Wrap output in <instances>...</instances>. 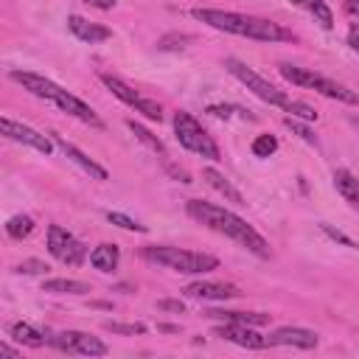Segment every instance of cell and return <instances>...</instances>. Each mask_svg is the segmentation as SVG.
Returning <instances> with one entry per match:
<instances>
[{
	"mask_svg": "<svg viewBox=\"0 0 359 359\" xmlns=\"http://www.w3.org/2000/svg\"><path fill=\"white\" fill-rule=\"evenodd\" d=\"M185 210H188L191 219H196L199 224L210 227L213 233H222V236L233 238L236 244H241V247L250 250L252 255L269 258V244H266V238H264L252 224H247V219L236 216L233 210L219 208V205L205 202V199H188V202H185Z\"/></svg>",
	"mask_w": 359,
	"mask_h": 359,
	"instance_id": "6da1fadb",
	"label": "cell"
},
{
	"mask_svg": "<svg viewBox=\"0 0 359 359\" xmlns=\"http://www.w3.org/2000/svg\"><path fill=\"white\" fill-rule=\"evenodd\" d=\"M191 14H194V20L205 22L216 31L236 34V36H247V39H258V42H286V39H292V34L286 28H280L278 22L264 20V17L219 11V8H194Z\"/></svg>",
	"mask_w": 359,
	"mask_h": 359,
	"instance_id": "7a4b0ae2",
	"label": "cell"
},
{
	"mask_svg": "<svg viewBox=\"0 0 359 359\" xmlns=\"http://www.w3.org/2000/svg\"><path fill=\"white\" fill-rule=\"evenodd\" d=\"M8 76H11V81H17L22 90H28L31 95H36V98H45V101L56 104L62 112H67V115L79 118L81 123H90V126H95V129H101V126H104V123H101V118L93 112V107H90V104H84L81 98H76V95H73V93H67L65 87H59L56 81H50V79H45V76H39V73H31V70H11Z\"/></svg>",
	"mask_w": 359,
	"mask_h": 359,
	"instance_id": "3957f363",
	"label": "cell"
},
{
	"mask_svg": "<svg viewBox=\"0 0 359 359\" xmlns=\"http://www.w3.org/2000/svg\"><path fill=\"white\" fill-rule=\"evenodd\" d=\"M143 258L146 261H154L165 269H174V272H185V275H205V272H213L219 266V261L208 252H194V250H182V247H146L143 250Z\"/></svg>",
	"mask_w": 359,
	"mask_h": 359,
	"instance_id": "277c9868",
	"label": "cell"
},
{
	"mask_svg": "<svg viewBox=\"0 0 359 359\" xmlns=\"http://www.w3.org/2000/svg\"><path fill=\"white\" fill-rule=\"evenodd\" d=\"M278 70H280V76H283L286 81H292V84H297V87L314 90V93H320V95H325V98H334V101H342V104H359V95H356L353 90H348L345 84H339V81H334V79H328V76L314 73L311 67H300V65L283 62Z\"/></svg>",
	"mask_w": 359,
	"mask_h": 359,
	"instance_id": "5b68a950",
	"label": "cell"
},
{
	"mask_svg": "<svg viewBox=\"0 0 359 359\" xmlns=\"http://www.w3.org/2000/svg\"><path fill=\"white\" fill-rule=\"evenodd\" d=\"M174 135L180 140L182 149L199 154V157H208V160H222V151L216 146V140L208 135V129L191 115V112H177L174 115Z\"/></svg>",
	"mask_w": 359,
	"mask_h": 359,
	"instance_id": "8992f818",
	"label": "cell"
},
{
	"mask_svg": "<svg viewBox=\"0 0 359 359\" xmlns=\"http://www.w3.org/2000/svg\"><path fill=\"white\" fill-rule=\"evenodd\" d=\"M224 67H227V73L236 76L247 90H252L261 101H266V104H272V107H286V104H289L286 93L278 90L272 81H266L261 73H255L250 65H244V62H238V59L230 56V59H224Z\"/></svg>",
	"mask_w": 359,
	"mask_h": 359,
	"instance_id": "52a82bcc",
	"label": "cell"
},
{
	"mask_svg": "<svg viewBox=\"0 0 359 359\" xmlns=\"http://www.w3.org/2000/svg\"><path fill=\"white\" fill-rule=\"evenodd\" d=\"M101 79V84L115 95V98H121L126 107H132L135 112H140L143 118H149V121H163V107L157 104V101H151V98H146V95H140V93H135L126 81H121L118 76H112V73H101L98 76Z\"/></svg>",
	"mask_w": 359,
	"mask_h": 359,
	"instance_id": "ba28073f",
	"label": "cell"
},
{
	"mask_svg": "<svg viewBox=\"0 0 359 359\" xmlns=\"http://www.w3.org/2000/svg\"><path fill=\"white\" fill-rule=\"evenodd\" d=\"M48 345H53L56 351H65V353H76V356H107L109 353L107 342H101L98 337L84 334V331H59V334H50L48 337Z\"/></svg>",
	"mask_w": 359,
	"mask_h": 359,
	"instance_id": "9c48e42d",
	"label": "cell"
},
{
	"mask_svg": "<svg viewBox=\"0 0 359 359\" xmlns=\"http://www.w3.org/2000/svg\"><path fill=\"white\" fill-rule=\"evenodd\" d=\"M48 252L56 261L70 264V266H79L84 261V244L73 233H67L65 227H59V224H50L48 227Z\"/></svg>",
	"mask_w": 359,
	"mask_h": 359,
	"instance_id": "30bf717a",
	"label": "cell"
},
{
	"mask_svg": "<svg viewBox=\"0 0 359 359\" xmlns=\"http://www.w3.org/2000/svg\"><path fill=\"white\" fill-rule=\"evenodd\" d=\"M0 129H3V135H6L8 140H17V143H22V146H31V149H36V151H42V154H50V151H53V140H50L48 135H42V132H36V129L20 123V121L0 118Z\"/></svg>",
	"mask_w": 359,
	"mask_h": 359,
	"instance_id": "8fae6325",
	"label": "cell"
},
{
	"mask_svg": "<svg viewBox=\"0 0 359 359\" xmlns=\"http://www.w3.org/2000/svg\"><path fill=\"white\" fill-rule=\"evenodd\" d=\"M213 337L227 339V342L241 345V348H250V351L269 348V339L261 337V334L255 331V325H244V323H224V325H216V328H213Z\"/></svg>",
	"mask_w": 359,
	"mask_h": 359,
	"instance_id": "7c38bea8",
	"label": "cell"
},
{
	"mask_svg": "<svg viewBox=\"0 0 359 359\" xmlns=\"http://www.w3.org/2000/svg\"><path fill=\"white\" fill-rule=\"evenodd\" d=\"M266 339H269V348H300V351H311L320 342V337L311 328H300V325H283L272 331Z\"/></svg>",
	"mask_w": 359,
	"mask_h": 359,
	"instance_id": "4fadbf2b",
	"label": "cell"
},
{
	"mask_svg": "<svg viewBox=\"0 0 359 359\" xmlns=\"http://www.w3.org/2000/svg\"><path fill=\"white\" fill-rule=\"evenodd\" d=\"M185 294L194 300H233L238 297V286L233 283H219V280H196L185 286Z\"/></svg>",
	"mask_w": 359,
	"mask_h": 359,
	"instance_id": "5bb4252c",
	"label": "cell"
},
{
	"mask_svg": "<svg viewBox=\"0 0 359 359\" xmlns=\"http://www.w3.org/2000/svg\"><path fill=\"white\" fill-rule=\"evenodd\" d=\"M67 28L73 31L76 39H81V42H87V45H95V42H104V39L112 36V31H109L107 25L90 22V20H84L81 14H70V17H67Z\"/></svg>",
	"mask_w": 359,
	"mask_h": 359,
	"instance_id": "9a60e30c",
	"label": "cell"
},
{
	"mask_svg": "<svg viewBox=\"0 0 359 359\" xmlns=\"http://www.w3.org/2000/svg\"><path fill=\"white\" fill-rule=\"evenodd\" d=\"M53 143H56V146H59V149H62V151H65V154H67V157H70L81 171H87L90 177H95V180H109V174H107V168H104V165H98L93 157H87L79 146H73V143H70V140H65L62 135H56V132H53Z\"/></svg>",
	"mask_w": 359,
	"mask_h": 359,
	"instance_id": "2e32d148",
	"label": "cell"
},
{
	"mask_svg": "<svg viewBox=\"0 0 359 359\" xmlns=\"http://www.w3.org/2000/svg\"><path fill=\"white\" fill-rule=\"evenodd\" d=\"M202 180L210 185V188H216L224 199H230V202H236V205H244V196H241V191L222 174V171H216V168H202Z\"/></svg>",
	"mask_w": 359,
	"mask_h": 359,
	"instance_id": "e0dca14e",
	"label": "cell"
},
{
	"mask_svg": "<svg viewBox=\"0 0 359 359\" xmlns=\"http://www.w3.org/2000/svg\"><path fill=\"white\" fill-rule=\"evenodd\" d=\"M334 188L339 191V196H342L351 208L359 210V180H356L348 168H337V171H334Z\"/></svg>",
	"mask_w": 359,
	"mask_h": 359,
	"instance_id": "ac0fdd59",
	"label": "cell"
},
{
	"mask_svg": "<svg viewBox=\"0 0 359 359\" xmlns=\"http://www.w3.org/2000/svg\"><path fill=\"white\" fill-rule=\"evenodd\" d=\"M208 317L224 320V323H244V325H255V328L269 323V314H264V311H224V309H210Z\"/></svg>",
	"mask_w": 359,
	"mask_h": 359,
	"instance_id": "d6986e66",
	"label": "cell"
},
{
	"mask_svg": "<svg viewBox=\"0 0 359 359\" xmlns=\"http://www.w3.org/2000/svg\"><path fill=\"white\" fill-rule=\"evenodd\" d=\"M42 292H50V294H87L90 283L73 280V278H50V280L42 283Z\"/></svg>",
	"mask_w": 359,
	"mask_h": 359,
	"instance_id": "ffe728a7",
	"label": "cell"
},
{
	"mask_svg": "<svg viewBox=\"0 0 359 359\" xmlns=\"http://www.w3.org/2000/svg\"><path fill=\"white\" fill-rule=\"evenodd\" d=\"M8 334H11V339H17L20 345H28V348H39V345L48 342L45 334L36 331L31 323H11L8 325Z\"/></svg>",
	"mask_w": 359,
	"mask_h": 359,
	"instance_id": "44dd1931",
	"label": "cell"
},
{
	"mask_svg": "<svg viewBox=\"0 0 359 359\" xmlns=\"http://www.w3.org/2000/svg\"><path fill=\"white\" fill-rule=\"evenodd\" d=\"M118 247L115 244H98L93 252H90V264L95 266V269H101V272H112L115 266H118Z\"/></svg>",
	"mask_w": 359,
	"mask_h": 359,
	"instance_id": "7402d4cb",
	"label": "cell"
},
{
	"mask_svg": "<svg viewBox=\"0 0 359 359\" xmlns=\"http://www.w3.org/2000/svg\"><path fill=\"white\" fill-rule=\"evenodd\" d=\"M294 6H300V8H306L323 28H331L334 25V14H331V8L323 3V0H292Z\"/></svg>",
	"mask_w": 359,
	"mask_h": 359,
	"instance_id": "603a6c76",
	"label": "cell"
},
{
	"mask_svg": "<svg viewBox=\"0 0 359 359\" xmlns=\"http://www.w3.org/2000/svg\"><path fill=\"white\" fill-rule=\"evenodd\" d=\"M6 233H8V238L22 241V238H28V236L34 233V219L25 216V213H17V216H11V219L6 222Z\"/></svg>",
	"mask_w": 359,
	"mask_h": 359,
	"instance_id": "cb8c5ba5",
	"label": "cell"
},
{
	"mask_svg": "<svg viewBox=\"0 0 359 359\" xmlns=\"http://www.w3.org/2000/svg\"><path fill=\"white\" fill-rule=\"evenodd\" d=\"M126 126H129V132H132V135H135L140 143H146L151 151H157L160 157H165V146H163V140H160L157 135H151V132H149L143 123H137V121H126Z\"/></svg>",
	"mask_w": 359,
	"mask_h": 359,
	"instance_id": "d4e9b609",
	"label": "cell"
},
{
	"mask_svg": "<svg viewBox=\"0 0 359 359\" xmlns=\"http://www.w3.org/2000/svg\"><path fill=\"white\" fill-rule=\"evenodd\" d=\"M205 112L213 115V118H233V115H241V118H247V121H255V115H250L247 109L233 107V104H210Z\"/></svg>",
	"mask_w": 359,
	"mask_h": 359,
	"instance_id": "484cf974",
	"label": "cell"
},
{
	"mask_svg": "<svg viewBox=\"0 0 359 359\" xmlns=\"http://www.w3.org/2000/svg\"><path fill=\"white\" fill-rule=\"evenodd\" d=\"M275 151H278V137L275 135H258L252 140V154L255 157H269Z\"/></svg>",
	"mask_w": 359,
	"mask_h": 359,
	"instance_id": "4316f807",
	"label": "cell"
},
{
	"mask_svg": "<svg viewBox=\"0 0 359 359\" xmlns=\"http://www.w3.org/2000/svg\"><path fill=\"white\" fill-rule=\"evenodd\" d=\"M107 222H109V224H118V227H123V230H132V233H146V224H140V222H135V219H129V216H123V213H118V210H109V213H107Z\"/></svg>",
	"mask_w": 359,
	"mask_h": 359,
	"instance_id": "83f0119b",
	"label": "cell"
},
{
	"mask_svg": "<svg viewBox=\"0 0 359 359\" xmlns=\"http://www.w3.org/2000/svg\"><path fill=\"white\" fill-rule=\"evenodd\" d=\"M283 109H286L292 118H300V121H317V109L309 107V104H303V101H289Z\"/></svg>",
	"mask_w": 359,
	"mask_h": 359,
	"instance_id": "f1b7e54d",
	"label": "cell"
},
{
	"mask_svg": "<svg viewBox=\"0 0 359 359\" xmlns=\"http://www.w3.org/2000/svg\"><path fill=\"white\" fill-rule=\"evenodd\" d=\"M104 328L107 331H112V334H146V325L143 323H118V320H107L104 323Z\"/></svg>",
	"mask_w": 359,
	"mask_h": 359,
	"instance_id": "f546056e",
	"label": "cell"
},
{
	"mask_svg": "<svg viewBox=\"0 0 359 359\" xmlns=\"http://www.w3.org/2000/svg\"><path fill=\"white\" fill-rule=\"evenodd\" d=\"M283 123H286V126H289V129H292V132H294L297 137H303L306 143H311V146H317V135H314V132H311L309 126H303V123H297V118H292V115H286V121H283Z\"/></svg>",
	"mask_w": 359,
	"mask_h": 359,
	"instance_id": "4dcf8cb0",
	"label": "cell"
},
{
	"mask_svg": "<svg viewBox=\"0 0 359 359\" xmlns=\"http://www.w3.org/2000/svg\"><path fill=\"white\" fill-rule=\"evenodd\" d=\"M50 266L45 264V261H39V258H28V261H22V264H17V272L20 275H45Z\"/></svg>",
	"mask_w": 359,
	"mask_h": 359,
	"instance_id": "1f68e13d",
	"label": "cell"
},
{
	"mask_svg": "<svg viewBox=\"0 0 359 359\" xmlns=\"http://www.w3.org/2000/svg\"><path fill=\"white\" fill-rule=\"evenodd\" d=\"M157 309H160V311L182 314V311H185V303H182V300H171V297H165V300H157Z\"/></svg>",
	"mask_w": 359,
	"mask_h": 359,
	"instance_id": "d6a6232c",
	"label": "cell"
},
{
	"mask_svg": "<svg viewBox=\"0 0 359 359\" xmlns=\"http://www.w3.org/2000/svg\"><path fill=\"white\" fill-rule=\"evenodd\" d=\"M320 227H323V233H325V236H331L334 241H339V244H345V247H356V241H351V238H348V236H342L339 230H334V227H328V224H320Z\"/></svg>",
	"mask_w": 359,
	"mask_h": 359,
	"instance_id": "836d02e7",
	"label": "cell"
},
{
	"mask_svg": "<svg viewBox=\"0 0 359 359\" xmlns=\"http://www.w3.org/2000/svg\"><path fill=\"white\" fill-rule=\"evenodd\" d=\"M348 45L359 53V25H351V31H348Z\"/></svg>",
	"mask_w": 359,
	"mask_h": 359,
	"instance_id": "e575fe53",
	"label": "cell"
},
{
	"mask_svg": "<svg viewBox=\"0 0 359 359\" xmlns=\"http://www.w3.org/2000/svg\"><path fill=\"white\" fill-rule=\"evenodd\" d=\"M81 3H87V6H93V8H112L115 6V0H81Z\"/></svg>",
	"mask_w": 359,
	"mask_h": 359,
	"instance_id": "d590c367",
	"label": "cell"
},
{
	"mask_svg": "<svg viewBox=\"0 0 359 359\" xmlns=\"http://www.w3.org/2000/svg\"><path fill=\"white\" fill-rule=\"evenodd\" d=\"M342 8H345L348 14H353V17H359V0H345Z\"/></svg>",
	"mask_w": 359,
	"mask_h": 359,
	"instance_id": "8d00e7d4",
	"label": "cell"
},
{
	"mask_svg": "<svg viewBox=\"0 0 359 359\" xmlns=\"http://www.w3.org/2000/svg\"><path fill=\"white\" fill-rule=\"evenodd\" d=\"M0 356H3V359H14V356H17V351H14V348H8V345L3 342V345H0Z\"/></svg>",
	"mask_w": 359,
	"mask_h": 359,
	"instance_id": "74e56055",
	"label": "cell"
},
{
	"mask_svg": "<svg viewBox=\"0 0 359 359\" xmlns=\"http://www.w3.org/2000/svg\"><path fill=\"white\" fill-rule=\"evenodd\" d=\"M356 250H359V244H356Z\"/></svg>",
	"mask_w": 359,
	"mask_h": 359,
	"instance_id": "f35d334b",
	"label": "cell"
}]
</instances>
